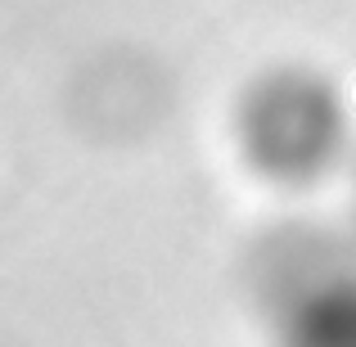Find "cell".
<instances>
[{"instance_id":"cell-2","label":"cell","mask_w":356,"mask_h":347,"mask_svg":"<svg viewBox=\"0 0 356 347\" xmlns=\"http://www.w3.org/2000/svg\"><path fill=\"white\" fill-rule=\"evenodd\" d=\"M275 347H356V261L321 248H289L270 275Z\"/></svg>"},{"instance_id":"cell-1","label":"cell","mask_w":356,"mask_h":347,"mask_svg":"<svg viewBox=\"0 0 356 347\" xmlns=\"http://www.w3.org/2000/svg\"><path fill=\"white\" fill-rule=\"evenodd\" d=\"M348 104L334 81L307 68H280L261 77L235 113L243 163L284 190L325 181L348 154Z\"/></svg>"}]
</instances>
